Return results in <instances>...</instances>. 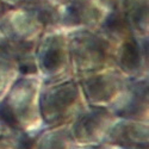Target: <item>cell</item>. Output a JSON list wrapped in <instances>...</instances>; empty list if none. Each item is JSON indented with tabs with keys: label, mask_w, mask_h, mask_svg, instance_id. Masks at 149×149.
<instances>
[{
	"label": "cell",
	"mask_w": 149,
	"mask_h": 149,
	"mask_svg": "<svg viewBox=\"0 0 149 149\" xmlns=\"http://www.w3.org/2000/svg\"><path fill=\"white\" fill-rule=\"evenodd\" d=\"M28 7L43 23L52 24L58 18V15L56 13L55 8L49 5L47 1H44V0H29Z\"/></svg>",
	"instance_id": "7a4b0ae2"
},
{
	"label": "cell",
	"mask_w": 149,
	"mask_h": 149,
	"mask_svg": "<svg viewBox=\"0 0 149 149\" xmlns=\"http://www.w3.org/2000/svg\"><path fill=\"white\" fill-rule=\"evenodd\" d=\"M94 17H95V10L93 8V6H91L84 0H78V1L70 3L63 12V19L66 20V23L69 24L86 23Z\"/></svg>",
	"instance_id": "6da1fadb"
}]
</instances>
